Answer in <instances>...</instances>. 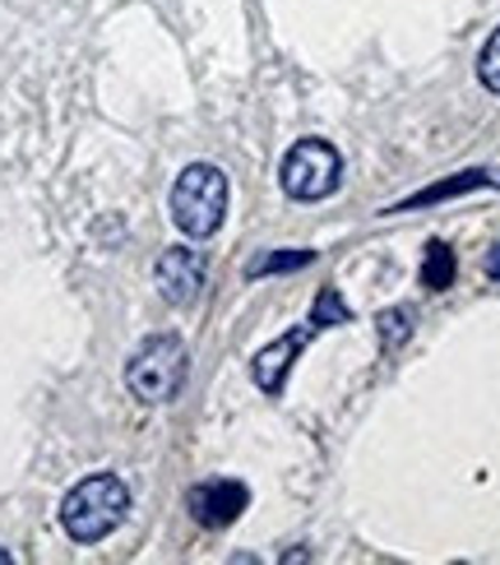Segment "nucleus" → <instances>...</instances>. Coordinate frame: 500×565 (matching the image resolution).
<instances>
[{
    "label": "nucleus",
    "mask_w": 500,
    "mask_h": 565,
    "mask_svg": "<svg viewBox=\"0 0 500 565\" xmlns=\"http://www.w3.org/2000/svg\"><path fill=\"white\" fill-rule=\"evenodd\" d=\"M204 278H209V260H204V250H195V246H167L158 255V265H153L158 292H162L167 306H177V311H185V306L200 301Z\"/></svg>",
    "instance_id": "5"
},
{
    "label": "nucleus",
    "mask_w": 500,
    "mask_h": 565,
    "mask_svg": "<svg viewBox=\"0 0 500 565\" xmlns=\"http://www.w3.org/2000/svg\"><path fill=\"white\" fill-rule=\"evenodd\" d=\"M478 185H500V172H459V177H449V181H440V185H426V191H417V195H408V200L398 204V214H403V209H422V204L455 200V195H464V191H478Z\"/></svg>",
    "instance_id": "8"
},
{
    "label": "nucleus",
    "mask_w": 500,
    "mask_h": 565,
    "mask_svg": "<svg viewBox=\"0 0 500 565\" xmlns=\"http://www.w3.org/2000/svg\"><path fill=\"white\" fill-rule=\"evenodd\" d=\"M311 260H316L311 250H283V255H265V260H255L246 274H251V278H265V274H278V269L288 274V269H306Z\"/></svg>",
    "instance_id": "12"
},
{
    "label": "nucleus",
    "mask_w": 500,
    "mask_h": 565,
    "mask_svg": "<svg viewBox=\"0 0 500 565\" xmlns=\"http://www.w3.org/2000/svg\"><path fill=\"white\" fill-rule=\"evenodd\" d=\"M190 375V352L177 334H153L145 339L130 362H126V390L139 398V404H172L181 394Z\"/></svg>",
    "instance_id": "3"
},
{
    "label": "nucleus",
    "mask_w": 500,
    "mask_h": 565,
    "mask_svg": "<svg viewBox=\"0 0 500 565\" xmlns=\"http://www.w3.org/2000/svg\"><path fill=\"white\" fill-rule=\"evenodd\" d=\"M352 311H348V301L339 297V288H320L316 306H311V324L316 329H333V324H348Z\"/></svg>",
    "instance_id": "10"
},
{
    "label": "nucleus",
    "mask_w": 500,
    "mask_h": 565,
    "mask_svg": "<svg viewBox=\"0 0 500 565\" xmlns=\"http://www.w3.org/2000/svg\"><path fill=\"white\" fill-rule=\"evenodd\" d=\"M311 334H316V324L306 320V324H297L288 339H278V343H269V348H259L255 358H251V381L265 390V394H283V385H288V371H292V358L297 352L311 343Z\"/></svg>",
    "instance_id": "7"
},
{
    "label": "nucleus",
    "mask_w": 500,
    "mask_h": 565,
    "mask_svg": "<svg viewBox=\"0 0 500 565\" xmlns=\"http://www.w3.org/2000/svg\"><path fill=\"white\" fill-rule=\"evenodd\" d=\"M172 223L185 232V237H213V232L223 227L227 218V177L223 168H213V162H190V168L177 177L172 185Z\"/></svg>",
    "instance_id": "2"
},
{
    "label": "nucleus",
    "mask_w": 500,
    "mask_h": 565,
    "mask_svg": "<svg viewBox=\"0 0 500 565\" xmlns=\"http://www.w3.org/2000/svg\"><path fill=\"white\" fill-rule=\"evenodd\" d=\"M339 181H343V158L329 139H297V145L288 149V158H283V168H278L283 195L297 200V204L329 200L333 191H339Z\"/></svg>",
    "instance_id": "4"
},
{
    "label": "nucleus",
    "mask_w": 500,
    "mask_h": 565,
    "mask_svg": "<svg viewBox=\"0 0 500 565\" xmlns=\"http://www.w3.org/2000/svg\"><path fill=\"white\" fill-rule=\"evenodd\" d=\"M246 505H251V487L236 478H213V482H200L185 491V510L200 529H227L242 520Z\"/></svg>",
    "instance_id": "6"
},
{
    "label": "nucleus",
    "mask_w": 500,
    "mask_h": 565,
    "mask_svg": "<svg viewBox=\"0 0 500 565\" xmlns=\"http://www.w3.org/2000/svg\"><path fill=\"white\" fill-rule=\"evenodd\" d=\"M0 561H14V556H10V552H0Z\"/></svg>",
    "instance_id": "15"
},
{
    "label": "nucleus",
    "mask_w": 500,
    "mask_h": 565,
    "mask_svg": "<svg viewBox=\"0 0 500 565\" xmlns=\"http://www.w3.org/2000/svg\"><path fill=\"white\" fill-rule=\"evenodd\" d=\"M478 79H482L487 93H496V98H500V29L487 38L482 56H478Z\"/></svg>",
    "instance_id": "13"
},
{
    "label": "nucleus",
    "mask_w": 500,
    "mask_h": 565,
    "mask_svg": "<svg viewBox=\"0 0 500 565\" xmlns=\"http://www.w3.org/2000/svg\"><path fill=\"white\" fill-rule=\"evenodd\" d=\"M413 334V306H394V311H380V343L398 348Z\"/></svg>",
    "instance_id": "11"
},
{
    "label": "nucleus",
    "mask_w": 500,
    "mask_h": 565,
    "mask_svg": "<svg viewBox=\"0 0 500 565\" xmlns=\"http://www.w3.org/2000/svg\"><path fill=\"white\" fill-rule=\"evenodd\" d=\"M487 274H491V278H500V246L491 250V260H487Z\"/></svg>",
    "instance_id": "14"
},
{
    "label": "nucleus",
    "mask_w": 500,
    "mask_h": 565,
    "mask_svg": "<svg viewBox=\"0 0 500 565\" xmlns=\"http://www.w3.org/2000/svg\"><path fill=\"white\" fill-rule=\"evenodd\" d=\"M130 510V487L116 473H93L84 482H75L61 501V529L75 537V543H103L107 533L121 529Z\"/></svg>",
    "instance_id": "1"
},
{
    "label": "nucleus",
    "mask_w": 500,
    "mask_h": 565,
    "mask_svg": "<svg viewBox=\"0 0 500 565\" xmlns=\"http://www.w3.org/2000/svg\"><path fill=\"white\" fill-rule=\"evenodd\" d=\"M455 274H459L455 250H449L445 242H432V246H426V260H422V282H426V288H432V292L455 288Z\"/></svg>",
    "instance_id": "9"
}]
</instances>
